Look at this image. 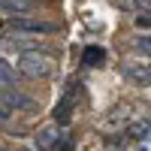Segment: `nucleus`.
I'll list each match as a JSON object with an SVG mask.
<instances>
[{"label":"nucleus","mask_w":151,"mask_h":151,"mask_svg":"<svg viewBox=\"0 0 151 151\" xmlns=\"http://www.w3.org/2000/svg\"><path fill=\"white\" fill-rule=\"evenodd\" d=\"M18 73L24 79H52L55 73V58L48 52H21L18 58Z\"/></svg>","instance_id":"1"},{"label":"nucleus","mask_w":151,"mask_h":151,"mask_svg":"<svg viewBox=\"0 0 151 151\" xmlns=\"http://www.w3.org/2000/svg\"><path fill=\"white\" fill-rule=\"evenodd\" d=\"M79 97H82V88H79V79H70L67 82V91H64V100L55 106V124H70V115H73V109L76 103H79Z\"/></svg>","instance_id":"2"},{"label":"nucleus","mask_w":151,"mask_h":151,"mask_svg":"<svg viewBox=\"0 0 151 151\" xmlns=\"http://www.w3.org/2000/svg\"><path fill=\"white\" fill-rule=\"evenodd\" d=\"M0 100L9 106V109H21V112H40V100H33V97H27L24 91H18L15 85H3L0 88Z\"/></svg>","instance_id":"3"},{"label":"nucleus","mask_w":151,"mask_h":151,"mask_svg":"<svg viewBox=\"0 0 151 151\" xmlns=\"http://www.w3.org/2000/svg\"><path fill=\"white\" fill-rule=\"evenodd\" d=\"M9 21L15 30H33V33H58L60 30L58 21H42V18H27V15H15Z\"/></svg>","instance_id":"4"},{"label":"nucleus","mask_w":151,"mask_h":151,"mask_svg":"<svg viewBox=\"0 0 151 151\" xmlns=\"http://www.w3.org/2000/svg\"><path fill=\"white\" fill-rule=\"evenodd\" d=\"M121 73H124V79L133 82L136 88H148L151 85V67H145V64H133V60H127V64L121 67Z\"/></svg>","instance_id":"5"},{"label":"nucleus","mask_w":151,"mask_h":151,"mask_svg":"<svg viewBox=\"0 0 151 151\" xmlns=\"http://www.w3.org/2000/svg\"><path fill=\"white\" fill-rule=\"evenodd\" d=\"M58 139H60V124H45V127H40L36 136H33V142H36L40 151H52Z\"/></svg>","instance_id":"6"},{"label":"nucleus","mask_w":151,"mask_h":151,"mask_svg":"<svg viewBox=\"0 0 151 151\" xmlns=\"http://www.w3.org/2000/svg\"><path fill=\"white\" fill-rule=\"evenodd\" d=\"M127 112H130V103H118L115 109H109V112H106V124H103V127H106V130H112V133H115V130L121 127V124H124V121L130 118Z\"/></svg>","instance_id":"7"},{"label":"nucleus","mask_w":151,"mask_h":151,"mask_svg":"<svg viewBox=\"0 0 151 151\" xmlns=\"http://www.w3.org/2000/svg\"><path fill=\"white\" fill-rule=\"evenodd\" d=\"M106 64V48L103 45H85V52H82V67H103Z\"/></svg>","instance_id":"8"},{"label":"nucleus","mask_w":151,"mask_h":151,"mask_svg":"<svg viewBox=\"0 0 151 151\" xmlns=\"http://www.w3.org/2000/svg\"><path fill=\"white\" fill-rule=\"evenodd\" d=\"M148 130H151V121L148 118H139V121H130L127 124V136H130V139H145Z\"/></svg>","instance_id":"9"},{"label":"nucleus","mask_w":151,"mask_h":151,"mask_svg":"<svg viewBox=\"0 0 151 151\" xmlns=\"http://www.w3.org/2000/svg\"><path fill=\"white\" fill-rule=\"evenodd\" d=\"M127 48H130L133 55H145V58H151V36H133Z\"/></svg>","instance_id":"10"},{"label":"nucleus","mask_w":151,"mask_h":151,"mask_svg":"<svg viewBox=\"0 0 151 151\" xmlns=\"http://www.w3.org/2000/svg\"><path fill=\"white\" fill-rule=\"evenodd\" d=\"M0 79H3V82H12V85H15V82H21V79H24V76L18 73V67H12L9 60H3V58H0Z\"/></svg>","instance_id":"11"},{"label":"nucleus","mask_w":151,"mask_h":151,"mask_svg":"<svg viewBox=\"0 0 151 151\" xmlns=\"http://www.w3.org/2000/svg\"><path fill=\"white\" fill-rule=\"evenodd\" d=\"M0 9L12 12V15H24L30 9V0H0Z\"/></svg>","instance_id":"12"},{"label":"nucleus","mask_w":151,"mask_h":151,"mask_svg":"<svg viewBox=\"0 0 151 151\" xmlns=\"http://www.w3.org/2000/svg\"><path fill=\"white\" fill-rule=\"evenodd\" d=\"M118 9H127V12H151L148 3H142V0H115Z\"/></svg>","instance_id":"13"},{"label":"nucleus","mask_w":151,"mask_h":151,"mask_svg":"<svg viewBox=\"0 0 151 151\" xmlns=\"http://www.w3.org/2000/svg\"><path fill=\"white\" fill-rule=\"evenodd\" d=\"M52 151H76V139L73 136H64V139H58Z\"/></svg>","instance_id":"14"},{"label":"nucleus","mask_w":151,"mask_h":151,"mask_svg":"<svg viewBox=\"0 0 151 151\" xmlns=\"http://www.w3.org/2000/svg\"><path fill=\"white\" fill-rule=\"evenodd\" d=\"M9 121H12V109L3 103V100H0V127H6Z\"/></svg>","instance_id":"15"},{"label":"nucleus","mask_w":151,"mask_h":151,"mask_svg":"<svg viewBox=\"0 0 151 151\" xmlns=\"http://www.w3.org/2000/svg\"><path fill=\"white\" fill-rule=\"evenodd\" d=\"M0 30H3V18H0Z\"/></svg>","instance_id":"16"},{"label":"nucleus","mask_w":151,"mask_h":151,"mask_svg":"<svg viewBox=\"0 0 151 151\" xmlns=\"http://www.w3.org/2000/svg\"><path fill=\"white\" fill-rule=\"evenodd\" d=\"M24 151H30V148H24Z\"/></svg>","instance_id":"17"},{"label":"nucleus","mask_w":151,"mask_h":151,"mask_svg":"<svg viewBox=\"0 0 151 151\" xmlns=\"http://www.w3.org/2000/svg\"><path fill=\"white\" fill-rule=\"evenodd\" d=\"M0 151H6V148H0Z\"/></svg>","instance_id":"18"},{"label":"nucleus","mask_w":151,"mask_h":151,"mask_svg":"<svg viewBox=\"0 0 151 151\" xmlns=\"http://www.w3.org/2000/svg\"><path fill=\"white\" fill-rule=\"evenodd\" d=\"M139 151H145V148H139Z\"/></svg>","instance_id":"19"}]
</instances>
